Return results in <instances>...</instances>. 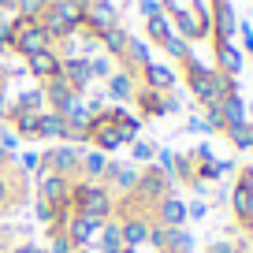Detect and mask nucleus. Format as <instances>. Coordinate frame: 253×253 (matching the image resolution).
Wrapping results in <instances>:
<instances>
[{"label":"nucleus","mask_w":253,"mask_h":253,"mask_svg":"<svg viewBox=\"0 0 253 253\" xmlns=\"http://www.w3.org/2000/svg\"><path fill=\"white\" fill-rule=\"evenodd\" d=\"M182 79H186L190 97H194L201 108H209V104H220L227 93H238V79H231V75H220L212 63H201L194 52L182 60Z\"/></svg>","instance_id":"obj_1"},{"label":"nucleus","mask_w":253,"mask_h":253,"mask_svg":"<svg viewBox=\"0 0 253 253\" xmlns=\"http://www.w3.org/2000/svg\"><path fill=\"white\" fill-rule=\"evenodd\" d=\"M82 11H86V0H48L45 15L38 19L56 41H67L82 30Z\"/></svg>","instance_id":"obj_2"},{"label":"nucleus","mask_w":253,"mask_h":253,"mask_svg":"<svg viewBox=\"0 0 253 253\" xmlns=\"http://www.w3.org/2000/svg\"><path fill=\"white\" fill-rule=\"evenodd\" d=\"M71 209L75 212H86V216H101L108 220L116 212V198L104 182H89V179H75L71 182Z\"/></svg>","instance_id":"obj_3"},{"label":"nucleus","mask_w":253,"mask_h":253,"mask_svg":"<svg viewBox=\"0 0 253 253\" xmlns=\"http://www.w3.org/2000/svg\"><path fill=\"white\" fill-rule=\"evenodd\" d=\"M168 194H179V190H175L171 171H164V168H157V164L138 168V182H134V190H130V198H134L145 212H149L157 201H164Z\"/></svg>","instance_id":"obj_4"},{"label":"nucleus","mask_w":253,"mask_h":253,"mask_svg":"<svg viewBox=\"0 0 253 253\" xmlns=\"http://www.w3.org/2000/svg\"><path fill=\"white\" fill-rule=\"evenodd\" d=\"M82 149H86V145H75V142L45 145V149H41V171H56V175H63V179H79Z\"/></svg>","instance_id":"obj_5"},{"label":"nucleus","mask_w":253,"mask_h":253,"mask_svg":"<svg viewBox=\"0 0 253 253\" xmlns=\"http://www.w3.org/2000/svg\"><path fill=\"white\" fill-rule=\"evenodd\" d=\"M71 182L75 179H63V175L56 171H41L38 179H34V198L45 201V205H56V209H71Z\"/></svg>","instance_id":"obj_6"},{"label":"nucleus","mask_w":253,"mask_h":253,"mask_svg":"<svg viewBox=\"0 0 253 253\" xmlns=\"http://www.w3.org/2000/svg\"><path fill=\"white\" fill-rule=\"evenodd\" d=\"M48 48H56V38L45 30L41 23H26L23 30H15L11 34V52H19V56H38V52H48Z\"/></svg>","instance_id":"obj_7"},{"label":"nucleus","mask_w":253,"mask_h":253,"mask_svg":"<svg viewBox=\"0 0 253 253\" xmlns=\"http://www.w3.org/2000/svg\"><path fill=\"white\" fill-rule=\"evenodd\" d=\"M104 227V220L101 216H86V212H71V220L63 223V235L71 238V246L75 250H86V246H93V238H97V231Z\"/></svg>","instance_id":"obj_8"},{"label":"nucleus","mask_w":253,"mask_h":253,"mask_svg":"<svg viewBox=\"0 0 253 253\" xmlns=\"http://www.w3.org/2000/svg\"><path fill=\"white\" fill-rule=\"evenodd\" d=\"M38 138H52V142H75V145H86V142H82V130L67 126V123H63V116H60V112H52V108L41 112V119H38Z\"/></svg>","instance_id":"obj_9"},{"label":"nucleus","mask_w":253,"mask_h":253,"mask_svg":"<svg viewBox=\"0 0 253 253\" xmlns=\"http://www.w3.org/2000/svg\"><path fill=\"white\" fill-rule=\"evenodd\" d=\"M134 89H138V75L126 71V67H116L104 82V101L112 104H130L134 101Z\"/></svg>","instance_id":"obj_10"},{"label":"nucleus","mask_w":253,"mask_h":253,"mask_svg":"<svg viewBox=\"0 0 253 253\" xmlns=\"http://www.w3.org/2000/svg\"><path fill=\"white\" fill-rule=\"evenodd\" d=\"M112 26H119V11L112 8V0L86 4V11H82V30H89V34H97V38H101V34L112 30Z\"/></svg>","instance_id":"obj_11"},{"label":"nucleus","mask_w":253,"mask_h":253,"mask_svg":"<svg viewBox=\"0 0 253 253\" xmlns=\"http://www.w3.org/2000/svg\"><path fill=\"white\" fill-rule=\"evenodd\" d=\"M149 216L160 223V227H186V198H179V194H168L164 201H157V205L149 209Z\"/></svg>","instance_id":"obj_12"},{"label":"nucleus","mask_w":253,"mask_h":253,"mask_svg":"<svg viewBox=\"0 0 253 253\" xmlns=\"http://www.w3.org/2000/svg\"><path fill=\"white\" fill-rule=\"evenodd\" d=\"M138 86H149V89H157V93H171L175 86H179V75H175V67H168V63H157V60H149L138 71Z\"/></svg>","instance_id":"obj_13"},{"label":"nucleus","mask_w":253,"mask_h":253,"mask_svg":"<svg viewBox=\"0 0 253 253\" xmlns=\"http://www.w3.org/2000/svg\"><path fill=\"white\" fill-rule=\"evenodd\" d=\"M60 79L67 82L75 93L86 97L89 82H93V75H89V60H86V56H63V63H60Z\"/></svg>","instance_id":"obj_14"},{"label":"nucleus","mask_w":253,"mask_h":253,"mask_svg":"<svg viewBox=\"0 0 253 253\" xmlns=\"http://www.w3.org/2000/svg\"><path fill=\"white\" fill-rule=\"evenodd\" d=\"M130 104H138V116H142V119H164V116H171V108H168V93H157V89H149V86H138Z\"/></svg>","instance_id":"obj_15"},{"label":"nucleus","mask_w":253,"mask_h":253,"mask_svg":"<svg viewBox=\"0 0 253 253\" xmlns=\"http://www.w3.org/2000/svg\"><path fill=\"white\" fill-rule=\"evenodd\" d=\"M149 223H153L149 212H130V216H123V220H119L126 250H142V246L149 242Z\"/></svg>","instance_id":"obj_16"},{"label":"nucleus","mask_w":253,"mask_h":253,"mask_svg":"<svg viewBox=\"0 0 253 253\" xmlns=\"http://www.w3.org/2000/svg\"><path fill=\"white\" fill-rule=\"evenodd\" d=\"M112 171V157L101 149H93V145H86L82 149V164H79V179H89V182H104Z\"/></svg>","instance_id":"obj_17"},{"label":"nucleus","mask_w":253,"mask_h":253,"mask_svg":"<svg viewBox=\"0 0 253 253\" xmlns=\"http://www.w3.org/2000/svg\"><path fill=\"white\" fill-rule=\"evenodd\" d=\"M212 56H216V71L220 75H231V79H238L242 75V48L235 45V41H212Z\"/></svg>","instance_id":"obj_18"},{"label":"nucleus","mask_w":253,"mask_h":253,"mask_svg":"<svg viewBox=\"0 0 253 253\" xmlns=\"http://www.w3.org/2000/svg\"><path fill=\"white\" fill-rule=\"evenodd\" d=\"M138 182V164H123V160H112V171L104 179V186L112 190V198H126Z\"/></svg>","instance_id":"obj_19"},{"label":"nucleus","mask_w":253,"mask_h":253,"mask_svg":"<svg viewBox=\"0 0 253 253\" xmlns=\"http://www.w3.org/2000/svg\"><path fill=\"white\" fill-rule=\"evenodd\" d=\"M56 112H60V116H63V123H67V126H75V130H86L89 116H93L82 93H71L67 101H63V108H56ZM82 142H86V138H82Z\"/></svg>","instance_id":"obj_20"},{"label":"nucleus","mask_w":253,"mask_h":253,"mask_svg":"<svg viewBox=\"0 0 253 253\" xmlns=\"http://www.w3.org/2000/svg\"><path fill=\"white\" fill-rule=\"evenodd\" d=\"M60 63H63V56L56 52V48H48V52H38V56L26 60V71H30L38 82H48V79L60 75Z\"/></svg>","instance_id":"obj_21"},{"label":"nucleus","mask_w":253,"mask_h":253,"mask_svg":"<svg viewBox=\"0 0 253 253\" xmlns=\"http://www.w3.org/2000/svg\"><path fill=\"white\" fill-rule=\"evenodd\" d=\"M93 250H97V253H123V250H126V246H123V227H119L116 216H108V220H104V227L97 231Z\"/></svg>","instance_id":"obj_22"},{"label":"nucleus","mask_w":253,"mask_h":253,"mask_svg":"<svg viewBox=\"0 0 253 253\" xmlns=\"http://www.w3.org/2000/svg\"><path fill=\"white\" fill-rule=\"evenodd\" d=\"M8 112H30V116H41V112H45V93H41V86L19 89V93L11 97Z\"/></svg>","instance_id":"obj_23"},{"label":"nucleus","mask_w":253,"mask_h":253,"mask_svg":"<svg viewBox=\"0 0 253 253\" xmlns=\"http://www.w3.org/2000/svg\"><path fill=\"white\" fill-rule=\"evenodd\" d=\"M119 60H123V67H126V71H134V75H138V71L145 67V63L153 60V56H149V41H138V38H130Z\"/></svg>","instance_id":"obj_24"},{"label":"nucleus","mask_w":253,"mask_h":253,"mask_svg":"<svg viewBox=\"0 0 253 253\" xmlns=\"http://www.w3.org/2000/svg\"><path fill=\"white\" fill-rule=\"evenodd\" d=\"M194 250H198V238L190 235L186 227H168L160 253H194Z\"/></svg>","instance_id":"obj_25"},{"label":"nucleus","mask_w":253,"mask_h":253,"mask_svg":"<svg viewBox=\"0 0 253 253\" xmlns=\"http://www.w3.org/2000/svg\"><path fill=\"white\" fill-rule=\"evenodd\" d=\"M223 138L231 142V149H235V153H250V149H253V123L246 119V123L227 126V130H223Z\"/></svg>","instance_id":"obj_26"},{"label":"nucleus","mask_w":253,"mask_h":253,"mask_svg":"<svg viewBox=\"0 0 253 253\" xmlns=\"http://www.w3.org/2000/svg\"><path fill=\"white\" fill-rule=\"evenodd\" d=\"M97 41H101V52H108L112 60H119V56H123V48H126V41H130V34H126L123 26H112V30H104Z\"/></svg>","instance_id":"obj_27"},{"label":"nucleus","mask_w":253,"mask_h":253,"mask_svg":"<svg viewBox=\"0 0 253 253\" xmlns=\"http://www.w3.org/2000/svg\"><path fill=\"white\" fill-rule=\"evenodd\" d=\"M145 34H149V41H153L157 48H164V41L175 34V30H171V19H168L164 11H160V15H153V19H145Z\"/></svg>","instance_id":"obj_28"},{"label":"nucleus","mask_w":253,"mask_h":253,"mask_svg":"<svg viewBox=\"0 0 253 253\" xmlns=\"http://www.w3.org/2000/svg\"><path fill=\"white\" fill-rule=\"evenodd\" d=\"M220 112H223V123H227V126L246 123V101H242V93H227L220 101Z\"/></svg>","instance_id":"obj_29"},{"label":"nucleus","mask_w":253,"mask_h":253,"mask_svg":"<svg viewBox=\"0 0 253 253\" xmlns=\"http://www.w3.org/2000/svg\"><path fill=\"white\" fill-rule=\"evenodd\" d=\"M126 149H130V164L145 168V164H153V157H157L160 145H157V142H149V138H138V142H130Z\"/></svg>","instance_id":"obj_30"},{"label":"nucleus","mask_w":253,"mask_h":253,"mask_svg":"<svg viewBox=\"0 0 253 253\" xmlns=\"http://www.w3.org/2000/svg\"><path fill=\"white\" fill-rule=\"evenodd\" d=\"M15 168H19V171H23L26 179L34 182V179L41 175V149H23V153L15 157Z\"/></svg>","instance_id":"obj_31"},{"label":"nucleus","mask_w":253,"mask_h":253,"mask_svg":"<svg viewBox=\"0 0 253 253\" xmlns=\"http://www.w3.org/2000/svg\"><path fill=\"white\" fill-rule=\"evenodd\" d=\"M116 71V60H112L108 52H97L89 56V75H93V82H108V75Z\"/></svg>","instance_id":"obj_32"},{"label":"nucleus","mask_w":253,"mask_h":253,"mask_svg":"<svg viewBox=\"0 0 253 253\" xmlns=\"http://www.w3.org/2000/svg\"><path fill=\"white\" fill-rule=\"evenodd\" d=\"M41 250L45 253H75V246L63 231H45V246H41Z\"/></svg>","instance_id":"obj_33"},{"label":"nucleus","mask_w":253,"mask_h":253,"mask_svg":"<svg viewBox=\"0 0 253 253\" xmlns=\"http://www.w3.org/2000/svg\"><path fill=\"white\" fill-rule=\"evenodd\" d=\"M164 52L171 56V60H179V63H182V60H186L190 52H194V48H190V41H182L179 34H171V38L164 41Z\"/></svg>","instance_id":"obj_34"},{"label":"nucleus","mask_w":253,"mask_h":253,"mask_svg":"<svg viewBox=\"0 0 253 253\" xmlns=\"http://www.w3.org/2000/svg\"><path fill=\"white\" fill-rule=\"evenodd\" d=\"M205 253H242V250H238L235 238H212V242L205 246Z\"/></svg>","instance_id":"obj_35"},{"label":"nucleus","mask_w":253,"mask_h":253,"mask_svg":"<svg viewBox=\"0 0 253 253\" xmlns=\"http://www.w3.org/2000/svg\"><path fill=\"white\" fill-rule=\"evenodd\" d=\"M205 216H209V201L205 198L186 201V220H205Z\"/></svg>","instance_id":"obj_36"},{"label":"nucleus","mask_w":253,"mask_h":253,"mask_svg":"<svg viewBox=\"0 0 253 253\" xmlns=\"http://www.w3.org/2000/svg\"><path fill=\"white\" fill-rule=\"evenodd\" d=\"M182 130H186V134H212L209 123H205V116H190L186 123H182Z\"/></svg>","instance_id":"obj_37"},{"label":"nucleus","mask_w":253,"mask_h":253,"mask_svg":"<svg viewBox=\"0 0 253 253\" xmlns=\"http://www.w3.org/2000/svg\"><path fill=\"white\" fill-rule=\"evenodd\" d=\"M238 38H242V48H246V56L253 60V26L246 23V19H238Z\"/></svg>","instance_id":"obj_38"},{"label":"nucleus","mask_w":253,"mask_h":253,"mask_svg":"<svg viewBox=\"0 0 253 253\" xmlns=\"http://www.w3.org/2000/svg\"><path fill=\"white\" fill-rule=\"evenodd\" d=\"M164 235H168V227H160L157 220L149 223V242L145 246H153V253H160V246H164Z\"/></svg>","instance_id":"obj_39"},{"label":"nucleus","mask_w":253,"mask_h":253,"mask_svg":"<svg viewBox=\"0 0 253 253\" xmlns=\"http://www.w3.org/2000/svg\"><path fill=\"white\" fill-rule=\"evenodd\" d=\"M153 164H157V168H164V171H171V164H175V149H157Z\"/></svg>","instance_id":"obj_40"},{"label":"nucleus","mask_w":253,"mask_h":253,"mask_svg":"<svg viewBox=\"0 0 253 253\" xmlns=\"http://www.w3.org/2000/svg\"><path fill=\"white\" fill-rule=\"evenodd\" d=\"M0 52H11V23L0 19Z\"/></svg>","instance_id":"obj_41"},{"label":"nucleus","mask_w":253,"mask_h":253,"mask_svg":"<svg viewBox=\"0 0 253 253\" xmlns=\"http://www.w3.org/2000/svg\"><path fill=\"white\" fill-rule=\"evenodd\" d=\"M138 11H142L145 19H153V15H160L164 8H160V0H138Z\"/></svg>","instance_id":"obj_42"},{"label":"nucleus","mask_w":253,"mask_h":253,"mask_svg":"<svg viewBox=\"0 0 253 253\" xmlns=\"http://www.w3.org/2000/svg\"><path fill=\"white\" fill-rule=\"evenodd\" d=\"M8 253H41V246L38 242H11Z\"/></svg>","instance_id":"obj_43"},{"label":"nucleus","mask_w":253,"mask_h":253,"mask_svg":"<svg viewBox=\"0 0 253 253\" xmlns=\"http://www.w3.org/2000/svg\"><path fill=\"white\" fill-rule=\"evenodd\" d=\"M8 104H11V89H8V82L0 86V119L8 116Z\"/></svg>","instance_id":"obj_44"},{"label":"nucleus","mask_w":253,"mask_h":253,"mask_svg":"<svg viewBox=\"0 0 253 253\" xmlns=\"http://www.w3.org/2000/svg\"><path fill=\"white\" fill-rule=\"evenodd\" d=\"M19 0H0V15H15Z\"/></svg>","instance_id":"obj_45"},{"label":"nucleus","mask_w":253,"mask_h":253,"mask_svg":"<svg viewBox=\"0 0 253 253\" xmlns=\"http://www.w3.org/2000/svg\"><path fill=\"white\" fill-rule=\"evenodd\" d=\"M15 164V153H8V149H0V171H4V168H11Z\"/></svg>","instance_id":"obj_46"},{"label":"nucleus","mask_w":253,"mask_h":253,"mask_svg":"<svg viewBox=\"0 0 253 253\" xmlns=\"http://www.w3.org/2000/svg\"><path fill=\"white\" fill-rule=\"evenodd\" d=\"M8 246H11V238H8V231H0V253H8Z\"/></svg>","instance_id":"obj_47"},{"label":"nucleus","mask_w":253,"mask_h":253,"mask_svg":"<svg viewBox=\"0 0 253 253\" xmlns=\"http://www.w3.org/2000/svg\"><path fill=\"white\" fill-rule=\"evenodd\" d=\"M4 82H8V71H4V63H0V86H4Z\"/></svg>","instance_id":"obj_48"},{"label":"nucleus","mask_w":253,"mask_h":253,"mask_svg":"<svg viewBox=\"0 0 253 253\" xmlns=\"http://www.w3.org/2000/svg\"><path fill=\"white\" fill-rule=\"evenodd\" d=\"M75 253H97V250H93V246H86V250H75Z\"/></svg>","instance_id":"obj_49"},{"label":"nucleus","mask_w":253,"mask_h":253,"mask_svg":"<svg viewBox=\"0 0 253 253\" xmlns=\"http://www.w3.org/2000/svg\"><path fill=\"white\" fill-rule=\"evenodd\" d=\"M123 253H142V250H123Z\"/></svg>","instance_id":"obj_50"},{"label":"nucleus","mask_w":253,"mask_h":253,"mask_svg":"<svg viewBox=\"0 0 253 253\" xmlns=\"http://www.w3.org/2000/svg\"><path fill=\"white\" fill-rule=\"evenodd\" d=\"M86 4H97V0H86Z\"/></svg>","instance_id":"obj_51"},{"label":"nucleus","mask_w":253,"mask_h":253,"mask_svg":"<svg viewBox=\"0 0 253 253\" xmlns=\"http://www.w3.org/2000/svg\"><path fill=\"white\" fill-rule=\"evenodd\" d=\"M250 212H253V201H250Z\"/></svg>","instance_id":"obj_52"},{"label":"nucleus","mask_w":253,"mask_h":253,"mask_svg":"<svg viewBox=\"0 0 253 253\" xmlns=\"http://www.w3.org/2000/svg\"><path fill=\"white\" fill-rule=\"evenodd\" d=\"M250 153H253V149H250Z\"/></svg>","instance_id":"obj_53"}]
</instances>
